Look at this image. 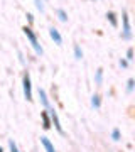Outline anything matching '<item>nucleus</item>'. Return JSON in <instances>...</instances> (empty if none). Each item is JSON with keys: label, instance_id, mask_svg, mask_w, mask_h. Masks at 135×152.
Listing matches in <instances>:
<instances>
[{"label": "nucleus", "instance_id": "nucleus-1", "mask_svg": "<svg viewBox=\"0 0 135 152\" xmlns=\"http://www.w3.org/2000/svg\"><path fill=\"white\" fill-rule=\"evenodd\" d=\"M22 31H24V34L27 36V39L31 41V46L34 48V51H36V53H37L39 56H41V54L44 53V51H42V48L39 46V42H37V37H36V34L32 32V29H31V27H27V26H26V27L22 29Z\"/></svg>", "mask_w": 135, "mask_h": 152}, {"label": "nucleus", "instance_id": "nucleus-2", "mask_svg": "<svg viewBox=\"0 0 135 152\" xmlns=\"http://www.w3.org/2000/svg\"><path fill=\"white\" fill-rule=\"evenodd\" d=\"M122 20H123V39H132V29H130V22L127 10L122 12Z\"/></svg>", "mask_w": 135, "mask_h": 152}, {"label": "nucleus", "instance_id": "nucleus-3", "mask_svg": "<svg viewBox=\"0 0 135 152\" xmlns=\"http://www.w3.org/2000/svg\"><path fill=\"white\" fill-rule=\"evenodd\" d=\"M24 95H26L27 102H31L32 100V90H31V76L29 73L24 75Z\"/></svg>", "mask_w": 135, "mask_h": 152}, {"label": "nucleus", "instance_id": "nucleus-4", "mask_svg": "<svg viewBox=\"0 0 135 152\" xmlns=\"http://www.w3.org/2000/svg\"><path fill=\"white\" fill-rule=\"evenodd\" d=\"M49 36H51V39H53L58 46H61V44H63V37H61V34H59V31H58V29L51 27V29H49Z\"/></svg>", "mask_w": 135, "mask_h": 152}, {"label": "nucleus", "instance_id": "nucleus-5", "mask_svg": "<svg viewBox=\"0 0 135 152\" xmlns=\"http://www.w3.org/2000/svg\"><path fill=\"white\" fill-rule=\"evenodd\" d=\"M51 118H53V124H54V127H56V130L59 132V134H64V132H63V127H61V122H59V118H58L56 110H51Z\"/></svg>", "mask_w": 135, "mask_h": 152}, {"label": "nucleus", "instance_id": "nucleus-6", "mask_svg": "<svg viewBox=\"0 0 135 152\" xmlns=\"http://www.w3.org/2000/svg\"><path fill=\"white\" fill-rule=\"evenodd\" d=\"M41 144L44 145L46 152H56V151H54V145L51 144V140H49L47 137H41Z\"/></svg>", "mask_w": 135, "mask_h": 152}, {"label": "nucleus", "instance_id": "nucleus-7", "mask_svg": "<svg viewBox=\"0 0 135 152\" xmlns=\"http://www.w3.org/2000/svg\"><path fill=\"white\" fill-rule=\"evenodd\" d=\"M39 98H41V102L46 108H49V102H47V96H46V91H44L42 88H39Z\"/></svg>", "mask_w": 135, "mask_h": 152}, {"label": "nucleus", "instance_id": "nucleus-8", "mask_svg": "<svg viewBox=\"0 0 135 152\" xmlns=\"http://www.w3.org/2000/svg\"><path fill=\"white\" fill-rule=\"evenodd\" d=\"M56 14H58V17H59L61 22H68V14H66L63 9H58V10H56Z\"/></svg>", "mask_w": 135, "mask_h": 152}, {"label": "nucleus", "instance_id": "nucleus-9", "mask_svg": "<svg viewBox=\"0 0 135 152\" xmlns=\"http://www.w3.org/2000/svg\"><path fill=\"white\" fill-rule=\"evenodd\" d=\"M41 115H42V122H44V125H42V127L46 129V130H47L49 127H51V122H49V117H47V113H46V112H42Z\"/></svg>", "mask_w": 135, "mask_h": 152}, {"label": "nucleus", "instance_id": "nucleus-10", "mask_svg": "<svg viewBox=\"0 0 135 152\" xmlns=\"http://www.w3.org/2000/svg\"><path fill=\"white\" fill-rule=\"evenodd\" d=\"M107 17H108V20L112 22V26H113V27H117V15H115L113 12H108Z\"/></svg>", "mask_w": 135, "mask_h": 152}, {"label": "nucleus", "instance_id": "nucleus-11", "mask_svg": "<svg viewBox=\"0 0 135 152\" xmlns=\"http://www.w3.org/2000/svg\"><path fill=\"white\" fill-rule=\"evenodd\" d=\"M91 105L95 107V108H100L101 102H100V96H98V95H93V98H91Z\"/></svg>", "mask_w": 135, "mask_h": 152}, {"label": "nucleus", "instance_id": "nucleus-12", "mask_svg": "<svg viewBox=\"0 0 135 152\" xmlns=\"http://www.w3.org/2000/svg\"><path fill=\"white\" fill-rule=\"evenodd\" d=\"M101 81H103V69L100 68L96 71V85H101Z\"/></svg>", "mask_w": 135, "mask_h": 152}, {"label": "nucleus", "instance_id": "nucleus-13", "mask_svg": "<svg viewBox=\"0 0 135 152\" xmlns=\"http://www.w3.org/2000/svg\"><path fill=\"white\" fill-rule=\"evenodd\" d=\"M74 56H76V59H81L83 58V53H81L80 46H74Z\"/></svg>", "mask_w": 135, "mask_h": 152}, {"label": "nucleus", "instance_id": "nucleus-14", "mask_svg": "<svg viewBox=\"0 0 135 152\" xmlns=\"http://www.w3.org/2000/svg\"><path fill=\"white\" fill-rule=\"evenodd\" d=\"M112 139H113V140H118L120 139V130L118 129H115V130L112 132Z\"/></svg>", "mask_w": 135, "mask_h": 152}, {"label": "nucleus", "instance_id": "nucleus-15", "mask_svg": "<svg viewBox=\"0 0 135 152\" xmlns=\"http://www.w3.org/2000/svg\"><path fill=\"white\" fill-rule=\"evenodd\" d=\"M9 147H10V152H19L17 147H15V144H14V140H9Z\"/></svg>", "mask_w": 135, "mask_h": 152}, {"label": "nucleus", "instance_id": "nucleus-16", "mask_svg": "<svg viewBox=\"0 0 135 152\" xmlns=\"http://www.w3.org/2000/svg\"><path fill=\"white\" fill-rule=\"evenodd\" d=\"M134 90V80H128V83H127V91H132Z\"/></svg>", "mask_w": 135, "mask_h": 152}, {"label": "nucleus", "instance_id": "nucleus-17", "mask_svg": "<svg viewBox=\"0 0 135 152\" xmlns=\"http://www.w3.org/2000/svg\"><path fill=\"white\" fill-rule=\"evenodd\" d=\"M127 59L128 61L134 59V49H128V51H127Z\"/></svg>", "mask_w": 135, "mask_h": 152}, {"label": "nucleus", "instance_id": "nucleus-18", "mask_svg": "<svg viewBox=\"0 0 135 152\" xmlns=\"http://www.w3.org/2000/svg\"><path fill=\"white\" fill-rule=\"evenodd\" d=\"M36 5H37V9L41 12H44V5H42V2H41V0H36Z\"/></svg>", "mask_w": 135, "mask_h": 152}, {"label": "nucleus", "instance_id": "nucleus-19", "mask_svg": "<svg viewBox=\"0 0 135 152\" xmlns=\"http://www.w3.org/2000/svg\"><path fill=\"white\" fill-rule=\"evenodd\" d=\"M127 64H128V63H127L125 59H122V61H120V66H122V68H127Z\"/></svg>", "mask_w": 135, "mask_h": 152}, {"label": "nucleus", "instance_id": "nucleus-20", "mask_svg": "<svg viewBox=\"0 0 135 152\" xmlns=\"http://www.w3.org/2000/svg\"><path fill=\"white\" fill-rule=\"evenodd\" d=\"M0 152H4V149H2V147H0Z\"/></svg>", "mask_w": 135, "mask_h": 152}]
</instances>
